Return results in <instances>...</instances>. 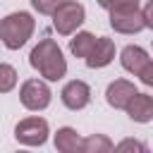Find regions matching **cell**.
<instances>
[{
	"instance_id": "9c48e42d",
	"label": "cell",
	"mask_w": 153,
	"mask_h": 153,
	"mask_svg": "<svg viewBox=\"0 0 153 153\" xmlns=\"http://www.w3.org/2000/svg\"><path fill=\"white\" fill-rule=\"evenodd\" d=\"M134 93H136V88H134L131 81H127V79H115V81L105 88V100H108L110 108L124 110V105L129 103V98H131Z\"/></svg>"
},
{
	"instance_id": "ffe728a7",
	"label": "cell",
	"mask_w": 153,
	"mask_h": 153,
	"mask_svg": "<svg viewBox=\"0 0 153 153\" xmlns=\"http://www.w3.org/2000/svg\"><path fill=\"white\" fill-rule=\"evenodd\" d=\"M141 14H143V24H146L148 29H153V0L146 2V7L141 10Z\"/></svg>"
},
{
	"instance_id": "4fadbf2b",
	"label": "cell",
	"mask_w": 153,
	"mask_h": 153,
	"mask_svg": "<svg viewBox=\"0 0 153 153\" xmlns=\"http://www.w3.org/2000/svg\"><path fill=\"white\" fill-rule=\"evenodd\" d=\"M93 43H96V36H93L91 31H79V33L69 41V50H72L74 57H86V55L91 53Z\"/></svg>"
},
{
	"instance_id": "9a60e30c",
	"label": "cell",
	"mask_w": 153,
	"mask_h": 153,
	"mask_svg": "<svg viewBox=\"0 0 153 153\" xmlns=\"http://www.w3.org/2000/svg\"><path fill=\"white\" fill-rule=\"evenodd\" d=\"M17 86V69L12 65L0 62V93H10Z\"/></svg>"
},
{
	"instance_id": "8992f818",
	"label": "cell",
	"mask_w": 153,
	"mask_h": 153,
	"mask_svg": "<svg viewBox=\"0 0 153 153\" xmlns=\"http://www.w3.org/2000/svg\"><path fill=\"white\" fill-rule=\"evenodd\" d=\"M110 26L117 33H139L146 24L139 7H124V10H110Z\"/></svg>"
},
{
	"instance_id": "30bf717a",
	"label": "cell",
	"mask_w": 153,
	"mask_h": 153,
	"mask_svg": "<svg viewBox=\"0 0 153 153\" xmlns=\"http://www.w3.org/2000/svg\"><path fill=\"white\" fill-rule=\"evenodd\" d=\"M124 110H127V115L134 120V122H151L153 120V98L148 96V93H134L131 98H129V103L124 105Z\"/></svg>"
},
{
	"instance_id": "7a4b0ae2",
	"label": "cell",
	"mask_w": 153,
	"mask_h": 153,
	"mask_svg": "<svg viewBox=\"0 0 153 153\" xmlns=\"http://www.w3.org/2000/svg\"><path fill=\"white\" fill-rule=\"evenodd\" d=\"M36 22L29 12H12L0 19V43L10 50H19L33 33Z\"/></svg>"
},
{
	"instance_id": "277c9868",
	"label": "cell",
	"mask_w": 153,
	"mask_h": 153,
	"mask_svg": "<svg viewBox=\"0 0 153 153\" xmlns=\"http://www.w3.org/2000/svg\"><path fill=\"white\" fill-rule=\"evenodd\" d=\"M50 88H48V84L45 81H41V79H26L24 84H22V88H19V100H22V105L26 108V110H33V112H38V110H45L48 105H50Z\"/></svg>"
},
{
	"instance_id": "5b68a950",
	"label": "cell",
	"mask_w": 153,
	"mask_h": 153,
	"mask_svg": "<svg viewBox=\"0 0 153 153\" xmlns=\"http://www.w3.org/2000/svg\"><path fill=\"white\" fill-rule=\"evenodd\" d=\"M48 134V122L43 117H26L14 127V139L24 146H43Z\"/></svg>"
},
{
	"instance_id": "52a82bcc",
	"label": "cell",
	"mask_w": 153,
	"mask_h": 153,
	"mask_svg": "<svg viewBox=\"0 0 153 153\" xmlns=\"http://www.w3.org/2000/svg\"><path fill=\"white\" fill-rule=\"evenodd\" d=\"M60 98H62L65 108H69V110H84V108L91 103V88H88L86 81L74 79V81H67V84L62 86Z\"/></svg>"
},
{
	"instance_id": "ac0fdd59",
	"label": "cell",
	"mask_w": 153,
	"mask_h": 153,
	"mask_svg": "<svg viewBox=\"0 0 153 153\" xmlns=\"http://www.w3.org/2000/svg\"><path fill=\"white\" fill-rule=\"evenodd\" d=\"M115 151H141V153H146L148 148H146V143H143V141H134V139H124V141H120V143L115 146Z\"/></svg>"
},
{
	"instance_id": "e0dca14e",
	"label": "cell",
	"mask_w": 153,
	"mask_h": 153,
	"mask_svg": "<svg viewBox=\"0 0 153 153\" xmlns=\"http://www.w3.org/2000/svg\"><path fill=\"white\" fill-rule=\"evenodd\" d=\"M60 2H62V0H31L33 10H36V12H41V14H53V12H55V7H57Z\"/></svg>"
},
{
	"instance_id": "ba28073f",
	"label": "cell",
	"mask_w": 153,
	"mask_h": 153,
	"mask_svg": "<svg viewBox=\"0 0 153 153\" xmlns=\"http://www.w3.org/2000/svg\"><path fill=\"white\" fill-rule=\"evenodd\" d=\"M84 60H86V67H91V69H100V67L110 65L115 60V43L110 38H105V36H98L91 53Z\"/></svg>"
},
{
	"instance_id": "2e32d148",
	"label": "cell",
	"mask_w": 153,
	"mask_h": 153,
	"mask_svg": "<svg viewBox=\"0 0 153 153\" xmlns=\"http://www.w3.org/2000/svg\"><path fill=\"white\" fill-rule=\"evenodd\" d=\"M103 10H124V7H139V0H98Z\"/></svg>"
},
{
	"instance_id": "5bb4252c",
	"label": "cell",
	"mask_w": 153,
	"mask_h": 153,
	"mask_svg": "<svg viewBox=\"0 0 153 153\" xmlns=\"http://www.w3.org/2000/svg\"><path fill=\"white\" fill-rule=\"evenodd\" d=\"M112 148H115L112 141L103 134H93V136L81 139V153H108Z\"/></svg>"
},
{
	"instance_id": "8fae6325",
	"label": "cell",
	"mask_w": 153,
	"mask_h": 153,
	"mask_svg": "<svg viewBox=\"0 0 153 153\" xmlns=\"http://www.w3.org/2000/svg\"><path fill=\"white\" fill-rule=\"evenodd\" d=\"M120 62H122V67H124L127 72L139 74V69L148 62V53H146L141 45H127V48H122V53H120Z\"/></svg>"
},
{
	"instance_id": "3957f363",
	"label": "cell",
	"mask_w": 153,
	"mask_h": 153,
	"mask_svg": "<svg viewBox=\"0 0 153 153\" xmlns=\"http://www.w3.org/2000/svg\"><path fill=\"white\" fill-rule=\"evenodd\" d=\"M84 19H86V10H84V5L76 2V0H62V2L55 7V12H53V26H55V31L62 33V36L74 33V31L84 24Z\"/></svg>"
},
{
	"instance_id": "6da1fadb",
	"label": "cell",
	"mask_w": 153,
	"mask_h": 153,
	"mask_svg": "<svg viewBox=\"0 0 153 153\" xmlns=\"http://www.w3.org/2000/svg\"><path fill=\"white\" fill-rule=\"evenodd\" d=\"M29 62L33 69H38V74L48 81H57L67 74V60L60 50V45L53 38H43L38 41V45L31 50Z\"/></svg>"
},
{
	"instance_id": "d6986e66",
	"label": "cell",
	"mask_w": 153,
	"mask_h": 153,
	"mask_svg": "<svg viewBox=\"0 0 153 153\" xmlns=\"http://www.w3.org/2000/svg\"><path fill=\"white\" fill-rule=\"evenodd\" d=\"M139 79H141V84H146V86H153V60H148L141 69H139V74H136Z\"/></svg>"
},
{
	"instance_id": "7c38bea8",
	"label": "cell",
	"mask_w": 153,
	"mask_h": 153,
	"mask_svg": "<svg viewBox=\"0 0 153 153\" xmlns=\"http://www.w3.org/2000/svg\"><path fill=\"white\" fill-rule=\"evenodd\" d=\"M55 148L60 153H81V136L72 127H60L55 134Z\"/></svg>"
}]
</instances>
